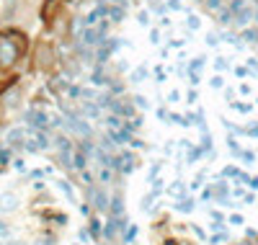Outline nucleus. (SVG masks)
<instances>
[{
    "label": "nucleus",
    "mask_w": 258,
    "mask_h": 245,
    "mask_svg": "<svg viewBox=\"0 0 258 245\" xmlns=\"http://www.w3.org/2000/svg\"><path fill=\"white\" fill-rule=\"evenodd\" d=\"M227 68V62H225V57H217V70H225Z\"/></svg>",
    "instance_id": "38"
},
{
    "label": "nucleus",
    "mask_w": 258,
    "mask_h": 245,
    "mask_svg": "<svg viewBox=\"0 0 258 245\" xmlns=\"http://www.w3.org/2000/svg\"><path fill=\"white\" fill-rule=\"evenodd\" d=\"M243 202H245V204H255V196H253V194H245Z\"/></svg>",
    "instance_id": "35"
},
{
    "label": "nucleus",
    "mask_w": 258,
    "mask_h": 245,
    "mask_svg": "<svg viewBox=\"0 0 258 245\" xmlns=\"http://www.w3.org/2000/svg\"><path fill=\"white\" fill-rule=\"evenodd\" d=\"M243 39H245L248 44H258V29H245V31H243Z\"/></svg>",
    "instance_id": "13"
},
{
    "label": "nucleus",
    "mask_w": 258,
    "mask_h": 245,
    "mask_svg": "<svg viewBox=\"0 0 258 245\" xmlns=\"http://www.w3.org/2000/svg\"><path fill=\"white\" fill-rule=\"evenodd\" d=\"M111 168H116L119 173L126 175V173H132V170H135V158H132L129 152H121V155H116V158H114Z\"/></svg>",
    "instance_id": "3"
},
{
    "label": "nucleus",
    "mask_w": 258,
    "mask_h": 245,
    "mask_svg": "<svg viewBox=\"0 0 258 245\" xmlns=\"http://www.w3.org/2000/svg\"><path fill=\"white\" fill-rule=\"evenodd\" d=\"M57 3H59V0H52V3H49V6H47V8H44V18H47V16H52V13H54V8H57Z\"/></svg>",
    "instance_id": "28"
},
{
    "label": "nucleus",
    "mask_w": 258,
    "mask_h": 245,
    "mask_svg": "<svg viewBox=\"0 0 258 245\" xmlns=\"http://www.w3.org/2000/svg\"><path fill=\"white\" fill-rule=\"evenodd\" d=\"M106 16H109L114 24H119V21H121V8H109V11H106Z\"/></svg>",
    "instance_id": "15"
},
{
    "label": "nucleus",
    "mask_w": 258,
    "mask_h": 245,
    "mask_svg": "<svg viewBox=\"0 0 258 245\" xmlns=\"http://www.w3.org/2000/svg\"><path fill=\"white\" fill-rule=\"evenodd\" d=\"M199 24H202V21H199V16H188L186 18V26L194 31V29H199Z\"/></svg>",
    "instance_id": "19"
},
{
    "label": "nucleus",
    "mask_w": 258,
    "mask_h": 245,
    "mask_svg": "<svg viewBox=\"0 0 258 245\" xmlns=\"http://www.w3.org/2000/svg\"><path fill=\"white\" fill-rule=\"evenodd\" d=\"M227 222H230L232 227H240V225H243V217H240V214H230V219H227Z\"/></svg>",
    "instance_id": "22"
},
{
    "label": "nucleus",
    "mask_w": 258,
    "mask_h": 245,
    "mask_svg": "<svg viewBox=\"0 0 258 245\" xmlns=\"http://www.w3.org/2000/svg\"><path fill=\"white\" fill-rule=\"evenodd\" d=\"M135 101H137V106H140V108H145V106H147V103H145V98H142V96H137V98H135Z\"/></svg>",
    "instance_id": "41"
},
{
    "label": "nucleus",
    "mask_w": 258,
    "mask_h": 245,
    "mask_svg": "<svg viewBox=\"0 0 258 245\" xmlns=\"http://www.w3.org/2000/svg\"><path fill=\"white\" fill-rule=\"evenodd\" d=\"M168 8H173V11H183L181 0H168Z\"/></svg>",
    "instance_id": "30"
},
{
    "label": "nucleus",
    "mask_w": 258,
    "mask_h": 245,
    "mask_svg": "<svg viewBox=\"0 0 258 245\" xmlns=\"http://www.w3.org/2000/svg\"><path fill=\"white\" fill-rule=\"evenodd\" d=\"M202 68H204V57H197V59L191 62V68H188V73H199Z\"/></svg>",
    "instance_id": "17"
},
{
    "label": "nucleus",
    "mask_w": 258,
    "mask_h": 245,
    "mask_svg": "<svg viewBox=\"0 0 258 245\" xmlns=\"http://www.w3.org/2000/svg\"><path fill=\"white\" fill-rule=\"evenodd\" d=\"M140 24H142V26H147V24H150V18H147V13H145V11L140 13Z\"/></svg>",
    "instance_id": "37"
},
{
    "label": "nucleus",
    "mask_w": 258,
    "mask_h": 245,
    "mask_svg": "<svg viewBox=\"0 0 258 245\" xmlns=\"http://www.w3.org/2000/svg\"><path fill=\"white\" fill-rule=\"evenodd\" d=\"M101 39H103V29H98V26L83 29V34H80V41L85 47H96V44H101Z\"/></svg>",
    "instance_id": "5"
},
{
    "label": "nucleus",
    "mask_w": 258,
    "mask_h": 245,
    "mask_svg": "<svg viewBox=\"0 0 258 245\" xmlns=\"http://www.w3.org/2000/svg\"><path fill=\"white\" fill-rule=\"evenodd\" d=\"M245 186H250V189H258V175H253V178L248 175V178H245Z\"/></svg>",
    "instance_id": "29"
},
{
    "label": "nucleus",
    "mask_w": 258,
    "mask_h": 245,
    "mask_svg": "<svg viewBox=\"0 0 258 245\" xmlns=\"http://www.w3.org/2000/svg\"><path fill=\"white\" fill-rule=\"evenodd\" d=\"M227 147H230V152H235V155H238V158L243 155V147L238 145V140H235V137H227Z\"/></svg>",
    "instance_id": "14"
},
{
    "label": "nucleus",
    "mask_w": 258,
    "mask_h": 245,
    "mask_svg": "<svg viewBox=\"0 0 258 245\" xmlns=\"http://www.w3.org/2000/svg\"><path fill=\"white\" fill-rule=\"evenodd\" d=\"M248 68H250V70H258V62H255V59H253V57H250V59H248Z\"/></svg>",
    "instance_id": "40"
},
{
    "label": "nucleus",
    "mask_w": 258,
    "mask_h": 245,
    "mask_svg": "<svg viewBox=\"0 0 258 245\" xmlns=\"http://www.w3.org/2000/svg\"><path fill=\"white\" fill-rule=\"evenodd\" d=\"M91 196H93V202H96V209H101V212H106V209H109V199H106L101 191H91Z\"/></svg>",
    "instance_id": "9"
},
{
    "label": "nucleus",
    "mask_w": 258,
    "mask_h": 245,
    "mask_svg": "<svg viewBox=\"0 0 258 245\" xmlns=\"http://www.w3.org/2000/svg\"><path fill=\"white\" fill-rule=\"evenodd\" d=\"M245 135H248V137H255V140H258V124H250V127L245 129Z\"/></svg>",
    "instance_id": "27"
},
{
    "label": "nucleus",
    "mask_w": 258,
    "mask_h": 245,
    "mask_svg": "<svg viewBox=\"0 0 258 245\" xmlns=\"http://www.w3.org/2000/svg\"><path fill=\"white\" fill-rule=\"evenodd\" d=\"M240 160H245V163H255V152H250V150H243Z\"/></svg>",
    "instance_id": "21"
},
{
    "label": "nucleus",
    "mask_w": 258,
    "mask_h": 245,
    "mask_svg": "<svg viewBox=\"0 0 258 245\" xmlns=\"http://www.w3.org/2000/svg\"><path fill=\"white\" fill-rule=\"evenodd\" d=\"M29 150H47L49 147V137L44 135V129H34L31 132V140L26 142Z\"/></svg>",
    "instance_id": "4"
},
{
    "label": "nucleus",
    "mask_w": 258,
    "mask_h": 245,
    "mask_svg": "<svg viewBox=\"0 0 258 245\" xmlns=\"http://www.w3.org/2000/svg\"><path fill=\"white\" fill-rule=\"evenodd\" d=\"M158 173H160V163H155V165H153V170L147 173V181H155V178H158Z\"/></svg>",
    "instance_id": "23"
},
{
    "label": "nucleus",
    "mask_w": 258,
    "mask_h": 245,
    "mask_svg": "<svg viewBox=\"0 0 258 245\" xmlns=\"http://www.w3.org/2000/svg\"><path fill=\"white\" fill-rule=\"evenodd\" d=\"M186 101H188V103H197V91H188V96H186Z\"/></svg>",
    "instance_id": "34"
},
{
    "label": "nucleus",
    "mask_w": 258,
    "mask_h": 245,
    "mask_svg": "<svg viewBox=\"0 0 258 245\" xmlns=\"http://www.w3.org/2000/svg\"><path fill=\"white\" fill-rule=\"evenodd\" d=\"M209 227H212V230H217V232H222V222L217 219V222H212V225H209Z\"/></svg>",
    "instance_id": "39"
},
{
    "label": "nucleus",
    "mask_w": 258,
    "mask_h": 245,
    "mask_svg": "<svg viewBox=\"0 0 258 245\" xmlns=\"http://www.w3.org/2000/svg\"><path fill=\"white\" fill-rule=\"evenodd\" d=\"M250 18H253V8L245 6V8H240L238 13L232 16V24H235V26H248V21H250Z\"/></svg>",
    "instance_id": "6"
},
{
    "label": "nucleus",
    "mask_w": 258,
    "mask_h": 245,
    "mask_svg": "<svg viewBox=\"0 0 258 245\" xmlns=\"http://www.w3.org/2000/svg\"><path fill=\"white\" fill-rule=\"evenodd\" d=\"M145 75H147V68H137V70L132 73V83H142Z\"/></svg>",
    "instance_id": "18"
},
{
    "label": "nucleus",
    "mask_w": 258,
    "mask_h": 245,
    "mask_svg": "<svg viewBox=\"0 0 258 245\" xmlns=\"http://www.w3.org/2000/svg\"><path fill=\"white\" fill-rule=\"evenodd\" d=\"M106 127H109V132H114V129H124L126 124L121 121V116L111 114V116H106Z\"/></svg>",
    "instance_id": "10"
},
{
    "label": "nucleus",
    "mask_w": 258,
    "mask_h": 245,
    "mask_svg": "<svg viewBox=\"0 0 258 245\" xmlns=\"http://www.w3.org/2000/svg\"><path fill=\"white\" fill-rule=\"evenodd\" d=\"M59 189H62V191H64V194H68V196H70V199H75V194H73V189H70V186H68V181H59Z\"/></svg>",
    "instance_id": "26"
},
{
    "label": "nucleus",
    "mask_w": 258,
    "mask_h": 245,
    "mask_svg": "<svg viewBox=\"0 0 258 245\" xmlns=\"http://www.w3.org/2000/svg\"><path fill=\"white\" fill-rule=\"evenodd\" d=\"M68 127L75 132V135H80V137H88V135H91V127L85 124L83 119H78V116H73V119L68 121Z\"/></svg>",
    "instance_id": "7"
},
{
    "label": "nucleus",
    "mask_w": 258,
    "mask_h": 245,
    "mask_svg": "<svg viewBox=\"0 0 258 245\" xmlns=\"http://www.w3.org/2000/svg\"><path fill=\"white\" fill-rule=\"evenodd\" d=\"M98 178H101V183H111V170H106V168H103Z\"/></svg>",
    "instance_id": "24"
},
{
    "label": "nucleus",
    "mask_w": 258,
    "mask_h": 245,
    "mask_svg": "<svg viewBox=\"0 0 258 245\" xmlns=\"http://www.w3.org/2000/svg\"><path fill=\"white\" fill-rule=\"evenodd\" d=\"M18 59V44L8 36H0V68H11Z\"/></svg>",
    "instance_id": "1"
},
{
    "label": "nucleus",
    "mask_w": 258,
    "mask_h": 245,
    "mask_svg": "<svg viewBox=\"0 0 258 245\" xmlns=\"http://www.w3.org/2000/svg\"><path fill=\"white\" fill-rule=\"evenodd\" d=\"M111 3H121V0H111Z\"/></svg>",
    "instance_id": "42"
},
{
    "label": "nucleus",
    "mask_w": 258,
    "mask_h": 245,
    "mask_svg": "<svg viewBox=\"0 0 258 245\" xmlns=\"http://www.w3.org/2000/svg\"><path fill=\"white\" fill-rule=\"evenodd\" d=\"M173 194H176V196H181V194H183V186H181V181H176V186H173Z\"/></svg>",
    "instance_id": "36"
},
{
    "label": "nucleus",
    "mask_w": 258,
    "mask_h": 245,
    "mask_svg": "<svg viewBox=\"0 0 258 245\" xmlns=\"http://www.w3.org/2000/svg\"><path fill=\"white\" fill-rule=\"evenodd\" d=\"M209 11H222V0H204Z\"/></svg>",
    "instance_id": "20"
},
{
    "label": "nucleus",
    "mask_w": 258,
    "mask_h": 245,
    "mask_svg": "<svg viewBox=\"0 0 258 245\" xmlns=\"http://www.w3.org/2000/svg\"><path fill=\"white\" fill-rule=\"evenodd\" d=\"M153 202H155V194H150V196H145V199H142V209L147 212V209H150V204H153Z\"/></svg>",
    "instance_id": "25"
},
{
    "label": "nucleus",
    "mask_w": 258,
    "mask_h": 245,
    "mask_svg": "<svg viewBox=\"0 0 258 245\" xmlns=\"http://www.w3.org/2000/svg\"><path fill=\"white\" fill-rule=\"evenodd\" d=\"M202 155H204V150H202V147H191V150H188V155H186V160H188V163H197V160L202 158Z\"/></svg>",
    "instance_id": "11"
},
{
    "label": "nucleus",
    "mask_w": 258,
    "mask_h": 245,
    "mask_svg": "<svg viewBox=\"0 0 258 245\" xmlns=\"http://www.w3.org/2000/svg\"><path fill=\"white\" fill-rule=\"evenodd\" d=\"M0 170H3V163H0Z\"/></svg>",
    "instance_id": "43"
},
{
    "label": "nucleus",
    "mask_w": 258,
    "mask_h": 245,
    "mask_svg": "<svg viewBox=\"0 0 258 245\" xmlns=\"http://www.w3.org/2000/svg\"><path fill=\"white\" fill-rule=\"evenodd\" d=\"M6 140H8L11 145H21V142H26V132H24V129H11Z\"/></svg>",
    "instance_id": "8"
},
{
    "label": "nucleus",
    "mask_w": 258,
    "mask_h": 245,
    "mask_svg": "<svg viewBox=\"0 0 258 245\" xmlns=\"http://www.w3.org/2000/svg\"><path fill=\"white\" fill-rule=\"evenodd\" d=\"M222 240H225V232H220V235H214V237H212L209 242H212V245H220Z\"/></svg>",
    "instance_id": "33"
},
{
    "label": "nucleus",
    "mask_w": 258,
    "mask_h": 245,
    "mask_svg": "<svg viewBox=\"0 0 258 245\" xmlns=\"http://www.w3.org/2000/svg\"><path fill=\"white\" fill-rule=\"evenodd\" d=\"M230 106H232V108H235V111H240V114H248V111H250V108H253V106H250V103H238V101H232V103H230Z\"/></svg>",
    "instance_id": "16"
},
{
    "label": "nucleus",
    "mask_w": 258,
    "mask_h": 245,
    "mask_svg": "<svg viewBox=\"0 0 258 245\" xmlns=\"http://www.w3.org/2000/svg\"><path fill=\"white\" fill-rule=\"evenodd\" d=\"M178 212H194V199H181V202L176 204Z\"/></svg>",
    "instance_id": "12"
},
{
    "label": "nucleus",
    "mask_w": 258,
    "mask_h": 245,
    "mask_svg": "<svg viewBox=\"0 0 258 245\" xmlns=\"http://www.w3.org/2000/svg\"><path fill=\"white\" fill-rule=\"evenodd\" d=\"M209 83H212V88H222V85H225V83H222V78H220V75H214V78H212V80H209Z\"/></svg>",
    "instance_id": "31"
},
{
    "label": "nucleus",
    "mask_w": 258,
    "mask_h": 245,
    "mask_svg": "<svg viewBox=\"0 0 258 245\" xmlns=\"http://www.w3.org/2000/svg\"><path fill=\"white\" fill-rule=\"evenodd\" d=\"M217 41H220V39H217V34H207V44H209V47H214Z\"/></svg>",
    "instance_id": "32"
},
{
    "label": "nucleus",
    "mask_w": 258,
    "mask_h": 245,
    "mask_svg": "<svg viewBox=\"0 0 258 245\" xmlns=\"http://www.w3.org/2000/svg\"><path fill=\"white\" fill-rule=\"evenodd\" d=\"M24 119H26V124L31 129H47L49 127V116L44 114V111H39V108H29Z\"/></svg>",
    "instance_id": "2"
}]
</instances>
